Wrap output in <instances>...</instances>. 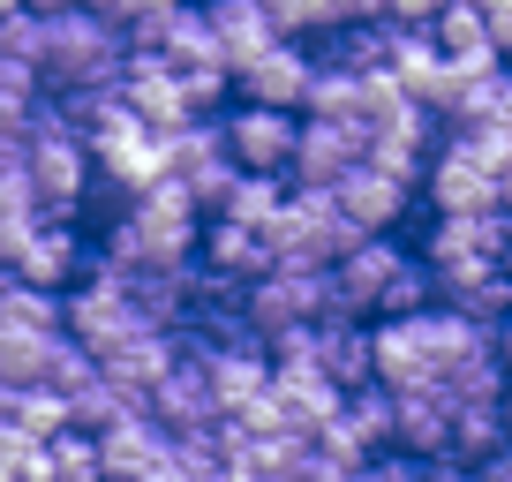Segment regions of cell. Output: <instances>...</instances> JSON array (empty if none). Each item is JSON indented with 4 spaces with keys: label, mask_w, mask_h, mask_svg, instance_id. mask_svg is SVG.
Returning <instances> with one entry per match:
<instances>
[{
    "label": "cell",
    "mask_w": 512,
    "mask_h": 482,
    "mask_svg": "<svg viewBox=\"0 0 512 482\" xmlns=\"http://www.w3.org/2000/svg\"><path fill=\"white\" fill-rule=\"evenodd\" d=\"M128 415H144V407L128 400V392H113L106 377H98V385H83L76 400H68V430H83V437H106V430H121Z\"/></svg>",
    "instance_id": "cell-29"
},
{
    "label": "cell",
    "mask_w": 512,
    "mask_h": 482,
    "mask_svg": "<svg viewBox=\"0 0 512 482\" xmlns=\"http://www.w3.org/2000/svg\"><path fill=\"white\" fill-rule=\"evenodd\" d=\"M264 392H272V354L264 347H219L211 354V400H219V415H241Z\"/></svg>",
    "instance_id": "cell-23"
},
{
    "label": "cell",
    "mask_w": 512,
    "mask_h": 482,
    "mask_svg": "<svg viewBox=\"0 0 512 482\" xmlns=\"http://www.w3.org/2000/svg\"><path fill=\"white\" fill-rule=\"evenodd\" d=\"M392 452L415 467L452 460V400L445 392H400L392 400Z\"/></svg>",
    "instance_id": "cell-15"
},
{
    "label": "cell",
    "mask_w": 512,
    "mask_h": 482,
    "mask_svg": "<svg viewBox=\"0 0 512 482\" xmlns=\"http://www.w3.org/2000/svg\"><path fill=\"white\" fill-rule=\"evenodd\" d=\"M309 76H317V53H309V46H264L249 68H234V91H241V106H264V113H302Z\"/></svg>",
    "instance_id": "cell-12"
},
{
    "label": "cell",
    "mask_w": 512,
    "mask_h": 482,
    "mask_svg": "<svg viewBox=\"0 0 512 482\" xmlns=\"http://www.w3.org/2000/svg\"><path fill=\"white\" fill-rule=\"evenodd\" d=\"M181 475H189V467H181V460H159V467H151V475H136V482H181Z\"/></svg>",
    "instance_id": "cell-37"
},
{
    "label": "cell",
    "mask_w": 512,
    "mask_h": 482,
    "mask_svg": "<svg viewBox=\"0 0 512 482\" xmlns=\"http://www.w3.org/2000/svg\"><path fill=\"white\" fill-rule=\"evenodd\" d=\"M83 385H98V362H91V354H83L76 347V339H53V362H46V392H61V400H76V392Z\"/></svg>",
    "instance_id": "cell-32"
},
{
    "label": "cell",
    "mask_w": 512,
    "mask_h": 482,
    "mask_svg": "<svg viewBox=\"0 0 512 482\" xmlns=\"http://www.w3.org/2000/svg\"><path fill=\"white\" fill-rule=\"evenodd\" d=\"M204 31H211V46H219L226 76L249 68L264 46H279V38H272V8H256V0H211V8H204Z\"/></svg>",
    "instance_id": "cell-19"
},
{
    "label": "cell",
    "mask_w": 512,
    "mask_h": 482,
    "mask_svg": "<svg viewBox=\"0 0 512 482\" xmlns=\"http://www.w3.org/2000/svg\"><path fill=\"white\" fill-rule=\"evenodd\" d=\"M369 159V136L362 129H332V121H302V136H294V189H339V181L354 174V166Z\"/></svg>",
    "instance_id": "cell-13"
},
{
    "label": "cell",
    "mask_w": 512,
    "mask_h": 482,
    "mask_svg": "<svg viewBox=\"0 0 512 482\" xmlns=\"http://www.w3.org/2000/svg\"><path fill=\"white\" fill-rule=\"evenodd\" d=\"M407 249L392 234H377V241H354L347 257L332 264V324H354V317H369V309L384 302V287L407 272Z\"/></svg>",
    "instance_id": "cell-10"
},
{
    "label": "cell",
    "mask_w": 512,
    "mask_h": 482,
    "mask_svg": "<svg viewBox=\"0 0 512 482\" xmlns=\"http://www.w3.org/2000/svg\"><path fill=\"white\" fill-rule=\"evenodd\" d=\"M317 61L347 68V76H392V23H384V16H347L317 46Z\"/></svg>",
    "instance_id": "cell-20"
},
{
    "label": "cell",
    "mask_w": 512,
    "mask_h": 482,
    "mask_svg": "<svg viewBox=\"0 0 512 482\" xmlns=\"http://www.w3.org/2000/svg\"><path fill=\"white\" fill-rule=\"evenodd\" d=\"M128 68L121 8H46V53H38V83L61 98H113Z\"/></svg>",
    "instance_id": "cell-2"
},
{
    "label": "cell",
    "mask_w": 512,
    "mask_h": 482,
    "mask_svg": "<svg viewBox=\"0 0 512 482\" xmlns=\"http://www.w3.org/2000/svg\"><path fill=\"white\" fill-rule=\"evenodd\" d=\"M497 211L512 219V166H505V181H497Z\"/></svg>",
    "instance_id": "cell-38"
},
{
    "label": "cell",
    "mask_w": 512,
    "mask_h": 482,
    "mask_svg": "<svg viewBox=\"0 0 512 482\" xmlns=\"http://www.w3.org/2000/svg\"><path fill=\"white\" fill-rule=\"evenodd\" d=\"M505 445V407H452V467H490Z\"/></svg>",
    "instance_id": "cell-25"
},
{
    "label": "cell",
    "mask_w": 512,
    "mask_h": 482,
    "mask_svg": "<svg viewBox=\"0 0 512 482\" xmlns=\"http://www.w3.org/2000/svg\"><path fill=\"white\" fill-rule=\"evenodd\" d=\"M422 482H482L475 467H452V460H437V467H422Z\"/></svg>",
    "instance_id": "cell-35"
},
{
    "label": "cell",
    "mask_w": 512,
    "mask_h": 482,
    "mask_svg": "<svg viewBox=\"0 0 512 482\" xmlns=\"http://www.w3.org/2000/svg\"><path fill=\"white\" fill-rule=\"evenodd\" d=\"M23 174L38 189V219H83L91 211L98 166H91V144L61 121V106H38L31 144H23Z\"/></svg>",
    "instance_id": "cell-3"
},
{
    "label": "cell",
    "mask_w": 512,
    "mask_h": 482,
    "mask_svg": "<svg viewBox=\"0 0 512 482\" xmlns=\"http://www.w3.org/2000/svg\"><path fill=\"white\" fill-rule=\"evenodd\" d=\"M196 272L226 279V287H256V279H272V241L249 234V226H234V219H204Z\"/></svg>",
    "instance_id": "cell-17"
},
{
    "label": "cell",
    "mask_w": 512,
    "mask_h": 482,
    "mask_svg": "<svg viewBox=\"0 0 512 482\" xmlns=\"http://www.w3.org/2000/svg\"><path fill=\"white\" fill-rule=\"evenodd\" d=\"M475 475H482V482H512V452H497V460H490V467H475Z\"/></svg>",
    "instance_id": "cell-36"
},
{
    "label": "cell",
    "mask_w": 512,
    "mask_h": 482,
    "mask_svg": "<svg viewBox=\"0 0 512 482\" xmlns=\"http://www.w3.org/2000/svg\"><path fill=\"white\" fill-rule=\"evenodd\" d=\"M23 460H31L23 430H16V422H0V482H23Z\"/></svg>",
    "instance_id": "cell-33"
},
{
    "label": "cell",
    "mask_w": 512,
    "mask_h": 482,
    "mask_svg": "<svg viewBox=\"0 0 512 482\" xmlns=\"http://www.w3.org/2000/svg\"><path fill=\"white\" fill-rule=\"evenodd\" d=\"M144 415L159 422L174 445H181V437H204L211 422H219V400H211V347H204V339H181L174 377L144 400Z\"/></svg>",
    "instance_id": "cell-8"
},
{
    "label": "cell",
    "mask_w": 512,
    "mask_h": 482,
    "mask_svg": "<svg viewBox=\"0 0 512 482\" xmlns=\"http://www.w3.org/2000/svg\"><path fill=\"white\" fill-rule=\"evenodd\" d=\"M272 400H279V415L294 422V437H317L324 422L339 415L347 392H339L324 370H309V362H302V370H272Z\"/></svg>",
    "instance_id": "cell-21"
},
{
    "label": "cell",
    "mask_w": 512,
    "mask_h": 482,
    "mask_svg": "<svg viewBox=\"0 0 512 482\" xmlns=\"http://www.w3.org/2000/svg\"><path fill=\"white\" fill-rule=\"evenodd\" d=\"M317 370L339 392L377 385V362H369V324H317Z\"/></svg>",
    "instance_id": "cell-24"
},
{
    "label": "cell",
    "mask_w": 512,
    "mask_h": 482,
    "mask_svg": "<svg viewBox=\"0 0 512 482\" xmlns=\"http://www.w3.org/2000/svg\"><path fill=\"white\" fill-rule=\"evenodd\" d=\"M482 23H490V46H497V61H512V0L482 8Z\"/></svg>",
    "instance_id": "cell-34"
},
{
    "label": "cell",
    "mask_w": 512,
    "mask_h": 482,
    "mask_svg": "<svg viewBox=\"0 0 512 482\" xmlns=\"http://www.w3.org/2000/svg\"><path fill=\"white\" fill-rule=\"evenodd\" d=\"M174 362H181V339H174V332H136V339H121L113 354H98V377L144 407L151 392L174 377Z\"/></svg>",
    "instance_id": "cell-14"
},
{
    "label": "cell",
    "mask_w": 512,
    "mask_h": 482,
    "mask_svg": "<svg viewBox=\"0 0 512 482\" xmlns=\"http://www.w3.org/2000/svg\"><path fill=\"white\" fill-rule=\"evenodd\" d=\"M430 46L445 53V68H460V76H497V46H490V23H482V8H467V0H452V8H437L430 16Z\"/></svg>",
    "instance_id": "cell-18"
},
{
    "label": "cell",
    "mask_w": 512,
    "mask_h": 482,
    "mask_svg": "<svg viewBox=\"0 0 512 482\" xmlns=\"http://www.w3.org/2000/svg\"><path fill=\"white\" fill-rule=\"evenodd\" d=\"M8 422L23 430V445H53V437L68 430V400H61V392H46V385H31V392H16Z\"/></svg>",
    "instance_id": "cell-31"
},
{
    "label": "cell",
    "mask_w": 512,
    "mask_h": 482,
    "mask_svg": "<svg viewBox=\"0 0 512 482\" xmlns=\"http://www.w3.org/2000/svg\"><path fill=\"white\" fill-rule=\"evenodd\" d=\"M339 422H347V437L369 452V460L392 452V392H377V385L347 392V400H339Z\"/></svg>",
    "instance_id": "cell-26"
},
{
    "label": "cell",
    "mask_w": 512,
    "mask_h": 482,
    "mask_svg": "<svg viewBox=\"0 0 512 482\" xmlns=\"http://www.w3.org/2000/svg\"><path fill=\"white\" fill-rule=\"evenodd\" d=\"M332 196H339V211H347V226H354V234H369V241L392 234V226L407 219V204H415V189H407V181H392L384 166H369V159L354 166Z\"/></svg>",
    "instance_id": "cell-16"
},
{
    "label": "cell",
    "mask_w": 512,
    "mask_h": 482,
    "mask_svg": "<svg viewBox=\"0 0 512 482\" xmlns=\"http://www.w3.org/2000/svg\"><path fill=\"white\" fill-rule=\"evenodd\" d=\"M264 241H272V272H332L354 241H369V234L347 226L332 189H287V211L272 219Z\"/></svg>",
    "instance_id": "cell-4"
},
{
    "label": "cell",
    "mask_w": 512,
    "mask_h": 482,
    "mask_svg": "<svg viewBox=\"0 0 512 482\" xmlns=\"http://www.w3.org/2000/svg\"><path fill=\"white\" fill-rule=\"evenodd\" d=\"M91 272H98V249H91V234H83V219H31L8 279H23V287H38V294H68Z\"/></svg>",
    "instance_id": "cell-6"
},
{
    "label": "cell",
    "mask_w": 512,
    "mask_h": 482,
    "mask_svg": "<svg viewBox=\"0 0 512 482\" xmlns=\"http://www.w3.org/2000/svg\"><path fill=\"white\" fill-rule=\"evenodd\" d=\"M294 136H302V113H264V106H234V113H219V144H226V159H234V174L287 181V166H294Z\"/></svg>",
    "instance_id": "cell-7"
},
{
    "label": "cell",
    "mask_w": 512,
    "mask_h": 482,
    "mask_svg": "<svg viewBox=\"0 0 512 482\" xmlns=\"http://www.w3.org/2000/svg\"><path fill=\"white\" fill-rule=\"evenodd\" d=\"M497 181H505L497 166H482L460 136H445L430 174H422V196H430L437 219H482V211H497Z\"/></svg>",
    "instance_id": "cell-9"
},
{
    "label": "cell",
    "mask_w": 512,
    "mask_h": 482,
    "mask_svg": "<svg viewBox=\"0 0 512 482\" xmlns=\"http://www.w3.org/2000/svg\"><path fill=\"white\" fill-rule=\"evenodd\" d=\"M61 332H68V339H76V347L98 362V354H113L121 339L151 332V324L136 317V302H128V279H113L106 264H98L83 287H68V294H61Z\"/></svg>",
    "instance_id": "cell-5"
},
{
    "label": "cell",
    "mask_w": 512,
    "mask_h": 482,
    "mask_svg": "<svg viewBox=\"0 0 512 482\" xmlns=\"http://www.w3.org/2000/svg\"><path fill=\"white\" fill-rule=\"evenodd\" d=\"M196 241H204V219H196L189 189L181 181H151L136 204H121L106 219V272L113 279H144V272H174V264H196Z\"/></svg>",
    "instance_id": "cell-1"
},
{
    "label": "cell",
    "mask_w": 512,
    "mask_h": 482,
    "mask_svg": "<svg viewBox=\"0 0 512 482\" xmlns=\"http://www.w3.org/2000/svg\"><path fill=\"white\" fill-rule=\"evenodd\" d=\"M287 211V181H264V174H241L234 189H226V211L219 219L249 226V234H272V219Z\"/></svg>",
    "instance_id": "cell-28"
},
{
    "label": "cell",
    "mask_w": 512,
    "mask_h": 482,
    "mask_svg": "<svg viewBox=\"0 0 512 482\" xmlns=\"http://www.w3.org/2000/svg\"><path fill=\"white\" fill-rule=\"evenodd\" d=\"M121 106L136 113V121H144L159 144H166V136H181V129L196 121L181 76H174L166 61H151V53H128V68H121Z\"/></svg>",
    "instance_id": "cell-11"
},
{
    "label": "cell",
    "mask_w": 512,
    "mask_h": 482,
    "mask_svg": "<svg viewBox=\"0 0 512 482\" xmlns=\"http://www.w3.org/2000/svg\"><path fill=\"white\" fill-rule=\"evenodd\" d=\"M0 332L61 339V294H38V287H23V279H0Z\"/></svg>",
    "instance_id": "cell-27"
},
{
    "label": "cell",
    "mask_w": 512,
    "mask_h": 482,
    "mask_svg": "<svg viewBox=\"0 0 512 482\" xmlns=\"http://www.w3.org/2000/svg\"><path fill=\"white\" fill-rule=\"evenodd\" d=\"M98 460H106V482H136V475H151L159 460H174V437H166L151 415H128L121 430L98 437Z\"/></svg>",
    "instance_id": "cell-22"
},
{
    "label": "cell",
    "mask_w": 512,
    "mask_h": 482,
    "mask_svg": "<svg viewBox=\"0 0 512 482\" xmlns=\"http://www.w3.org/2000/svg\"><path fill=\"white\" fill-rule=\"evenodd\" d=\"M46 362H53V339H38V332H0V385H8V392L46 385Z\"/></svg>",
    "instance_id": "cell-30"
}]
</instances>
